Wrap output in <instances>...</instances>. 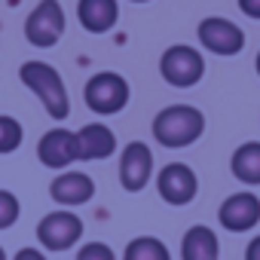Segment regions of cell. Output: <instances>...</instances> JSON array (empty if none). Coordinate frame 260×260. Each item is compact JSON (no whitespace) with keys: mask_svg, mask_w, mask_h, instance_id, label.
Segmentation results:
<instances>
[{"mask_svg":"<svg viewBox=\"0 0 260 260\" xmlns=\"http://www.w3.org/2000/svg\"><path fill=\"white\" fill-rule=\"evenodd\" d=\"M202 132H205V116L193 104H172L153 116V138L169 150L196 144Z\"/></svg>","mask_w":260,"mask_h":260,"instance_id":"1","label":"cell"},{"mask_svg":"<svg viewBox=\"0 0 260 260\" xmlns=\"http://www.w3.org/2000/svg\"><path fill=\"white\" fill-rule=\"evenodd\" d=\"M19 80L40 98L43 110L52 116V119H68L71 113V98H68V89H64V80L61 74L46 64V61H25L19 68Z\"/></svg>","mask_w":260,"mask_h":260,"instance_id":"2","label":"cell"},{"mask_svg":"<svg viewBox=\"0 0 260 260\" xmlns=\"http://www.w3.org/2000/svg\"><path fill=\"white\" fill-rule=\"evenodd\" d=\"M86 107L98 116H113L128 104V83L122 74L113 71H98L95 77H89L86 89H83Z\"/></svg>","mask_w":260,"mask_h":260,"instance_id":"3","label":"cell"},{"mask_svg":"<svg viewBox=\"0 0 260 260\" xmlns=\"http://www.w3.org/2000/svg\"><path fill=\"white\" fill-rule=\"evenodd\" d=\"M159 74L169 86L175 89H190L196 86L202 77H205V58L196 46H187V43H178V46H169L159 58Z\"/></svg>","mask_w":260,"mask_h":260,"instance_id":"4","label":"cell"},{"mask_svg":"<svg viewBox=\"0 0 260 260\" xmlns=\"http://www.w3.org/2000/svg\"><path fill=\"white\" fill-rule=\"evenodd\" d=\"M64 10L58 0H40L25 19V40L37 49H49L61 40L64 34Z\"/></svg>","mask_w":260,"mask_h":260,"instance_id":"5","label":"cell"},{"mask_svg":"<svg viewBox=\"0 0 260 260\" xmlns=\"http://www.w3.org/2000/svg\"><path fill=\"white\" fill-rule=\"evenodd\" d=\"M83 239V220L68 211V208H58V211H49L40 223H37V242L46 248V251H71L77 242Z\"/></svg>","mask_w":260,"mask_h":260,"instance_id":"6","label":"cell"},{"mask_svg":"<svg viewBox=\"0 0 260 260\" xmlns=\"http://www.w3.org/2000/svg\"><path fill=\"white\" fill-rule=\"evenodd\" d=\"M196 37H199L202 49H208V52H214V55H223V58L239 55V52L245 49V31H242L236 22L223 19V16H208V19H202L199 28H196Z\"/></svg>","mask_w":260,"mask_h":260,"instance_id":"7","label":"cell"},{"mask_svg":"<svg viewBox=\"0 0 260 260\" xmlns=\"http://www.w3.org/2000/svg\"><path fill=\"white\" fill-rule=\"evenodd\" d=\"M156 190L162 196V202L181 208L190 205L199 193V178L187 162H169L159 175H156Z\"/></svg>","mask_w":260,"mask_h":260,"instance_id":"8","label":"cell"},{"mask_svg":"<svg viewBox=\"0 0 260 260\" xmlns=\"http://www.w3.org/2000/svg\"><path fill=\"white\" fill-rule=\"evenodd\" d=\"M153 178V150L144 141H128L119 156V184L128 193H141Z\"/></svg>","mask_w":260,"mask_h":260,"instance_id":"9","label":"cell"},{"mask_svg":"<svg viewBox=\"0 0 260 260\" xmlns=\"http://www.w3.org/2000/svg\"><path fill=\"white\" fill-rule=\"evenodd\" d=\"M217 220L226 233H248L260 223V199L248 190L233 193L220 202L217 208Z\"/></svg>","mask_w":260,"mask_h":260,"instance_id":"10","label":"cell"},{"mask_svg":"<svg viewBox=\"0 0 260 260\" xmlns=\"http://www.w3.org/2000/svg\"><path fill=\"white\" fill-rule=\"evenodd\" d=\"M37 159L46 169H68L77 159V132H71V128H49L37 144Z\"/></svg>","mask_w":260,"mask_h":260,"instance_id":"11","label":"cell"},{"mask_svg":"<svg viewBox=\"0 0 260 260\" xmlns=\"http://www.w3.org/2000/svg\"><path fill=\"white\" fill-rule=\"evenodd\" d=\"M49 196L61 208H77V205H86L95 196V181L86 172H61L49 184Z\"/></svg>","mask_w":260,"mask_h":260,"instance_id":"12","label":"cell"},{"mask_svg":"<svg viewBox=\"0 0 260 260\" xmlns=\"http://www.w3.org/2000/svg\"><path fill=\"white\" fill-rule=\"evenodd\" d=\"M116 153V135L104 122H89L77 132V159L95 162V159H107Z\"/></svg>","mask_w":260,"mask_h":260,"instance_id":"13","label":"cell"},{"mask_svg":"<svg viewBox=\"0 0 260 260\" xmlns=\"http://www.w3.org/2000/svg\"><path fill=\"white\" fill-rule=\"evenodd\" d=\"M77 19L89 34H107L119 19V0H80Z\"/></svg>","mask_w":260,"mask_h":260,"instance_id":"14","label":"cell"},{"mask_svg":"<svg viewBox=\"0 0 260 260\" xmlns=\"http://www.w3.org/2000/svg\"><path fill=\"white\" fill-rule=\"evenodd\" d=\"M220 254V242L217 233L205 223H196L184 233L181 239V260H217Z\"/></svg>","mask_w":260,"mask_h":260,"instance_id":"15","label":"cell"},{"mask_svg":"<svg viewBox=\"0 0 260 260\" xmlns=\"http://www.w3.org/2000/svg\"><path fill=\"white\" fill-rule=\"evenodd\" d=\"M233 178L245 187H260V141H245L230 156Z\"/></svg>","mask_w":260,"mask_h":260,"instance_id":"16","label":"cell"},{"mask_svg":"<svg viewBox=\"0 0 260 260\" xmlns=\"http://www.w3.org/2000/svg\"><path fill=\"white\" fill-rule=\"evenodd\" d=\"M122 260H172V254H169V248H166L162 239H156V236H138V239H132V242L125 245Z\"/></svg>","mask_w":260,"mask_h":260,"instance_id":"17","label":"cell"},{"mask_svg":"<svg viewBox=\"0 0 260 260\" xmlns=\"http://www.w3.org/2000/svg\"><path fill=\"white\" fill-rule=\"evenodd\" d=\"M25 141V128L16 116H0V156L16 153Z\"/></svg>","mask_w":260,"mask_h":260,"instance_id":"18","label":"cell"},{"mask_svg":"<svg viewBox=\"0 0 260 260\" xmlns=\"http://www.w3.org/2000/svg\"><path fill=\"white\" fill-rule=\"evenodd\" d=\"M22 214V202L16 193L10 190H0V230H10Z\"/></svg>","mask_w":260,"mask_h":260,"instance_id":"19","label":"cell"},{"mask_svg":"<svg viewBox=\"0 0 260 260\" xmlns=\"http://www.w3.org/2000/svg\"><path fill=\"white\" fill-rule=\"evenodd\" d=\"M77 260H116V254L104 242H86V245H80Z\"/></svg>","mask_w":260,"mask_h":260,"instance_id":"20","label":"cell"},{"mask_svg":"<svg viewBox=\"0 0 260 260\" xmlns=\"http://www.w3.org/2000/svg\"><path fill=\"white\" fill-rule=\"evenodd\" d=\"M239 10H242L248 19H257V22H260V0H239Z\"/></svg>","mask_w":260,"mask_h":260,"instance_id":"21","label":"cell"},{"mask_svg":"<svg viewBox=\"0 0 260 260\" xmlns=\"http://www.w3.org/2000/svg\"><path fill=\"white\" fill-rule=\"evenodd\" d=\"M13 260H49L40 248H22V251H16V257Z\"/></svg>","mask_w":260,"mask_h":260,"instance_id":"22","label":"cell"},{"mask_svg":"<svg viewBox=\"0 0 260 260\" xmlns=\"http://www.w3.org/2000/svg\"><path fill=\"white\" fill-rule=\"evenodd\" d=\"M245 260H260V236H254L245 248Z\"/></svg>","mask_w":260,"mask_h":260,"instance_id":"23","label":"cell"},{"mask_svg":"<svg viewBox=\"0 0 260 260\" xmlns=\"http://www.w3.org/2000/svg\"><path fill=\"white\" fill-rule=\"evenodd\" d=\"M254 68H257V77H260V52H257V58H254Z\"/></svg>","mask_w":260,"mask_h":260,"instance_id":"24","label":"cell"},{"mask_svg":"<svg viewBox=\"0 0 260 260\" xmlns=\"http://www.w3.org/2000/svg\"><path fill=\"white\" fill-rule=\"evenodd\" d=\"M0 260H7V251H4V245H0Z\"/></svg>","mask_w":260,"mask_h":260,"instance_id":"25","label":"cell"},{"mask_svg":"<svg viewBox=\"0 0 260 260\" xmlns=\"http://www.w3.org/2000/svg\"><path fill=\"white\" fill-rule=\"evenodd\" d=\"M128 4H147V0H128Z\"/></svg>","mask_w":260,"mask_h":260,"instance_id":"26","label":"cell"},{"mask_svg":"<svg viewBox=\"0 0 260 260\" xmlns=\"http://www.w3.org/2000/svg\"><path fill=\"white\" fill-rule=\"evenodd\" d=\"M217 260H220V257H217Z\"/></svg>","mask_w":260,"mask_h":260,"instance_id":"27","label":"cell"}]
</instances>
